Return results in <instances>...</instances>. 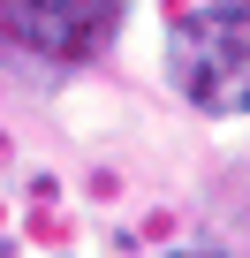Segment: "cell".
Masks as SVG:
<instances>
[{
	"label": "cell",
	"instance_id": "cell-1",
	"mask_svg": "<svg viewBox=\"0 0 250 258\" xmlns=\"http://www.w3.org/2000/svg\"><path fill=\"white\" fill-rule=\"evenodd\" d=\"M167 84L197 114H250V0H212L167 31Z\"/></svg>",
	"mask_w": 250,
	"mask_h": 258
},
{
	"label": "cell",
	"instance_id": "cell-2",
	"mask_svg": "<svg viewBox=\"0 0 250 258\" xmlns=\"http://www.w3.org/2000/svg\"><path fill=\"white\" fill-rule=\"evenodd\" d=\"M0 16L38 61H91L114 46L129 0H0Z\"/></svg>",
	"mask_w": 250,
	"mask_h": 258
},
{
	"label": "cell",
	"instance_id": "cell-3",
	"mask_svg": "<svg viewBox=\"0 0 250 258\" xmlns=\"http://www.w3.org/2000/svg\"><path fill=\"white\" fill-rule=\"evenodd\" d=\"M175 258H220V250H175Z\"/></svg>",
	"mask_w": 250,
	"mask_h": 258
}]
</instances>
